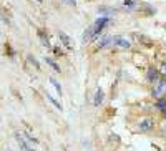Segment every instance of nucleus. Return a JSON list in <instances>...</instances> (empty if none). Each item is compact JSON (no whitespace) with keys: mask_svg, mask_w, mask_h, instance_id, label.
Returning <instances> with one entry per match:
<instances>
[{"mask_svg":"<svg viewBox=\"0 0 166 151\" xmlns=\"http://www.w3.org/2000/svg\"><path fill=\"white\" fill-rule=\"evenodd\" d=\"M58 38H60V42H62V45H65V46H67V48H72V40H70V37H68V35L67 33H63V32H60V33H58Z\"/></svg>","mask_w":166,"mask_h":151,"instance_id":"1a4fd4ad","label":"nucleus"},{"mask_svg":"<svg viewBox=\"0 0 166 151\" xmlns=\"http://www.w3.org/2000/svg\"><path fill=\"white\" fill-rule=\"evenodd\" d=\"M65 2H67L68 5H73V7H75V5H76V2H75V0H65Z\"/></svg>","mask_w":166,"mask_h":151,"instance_id":"412c9836","label":"nucleus"},{"mask_svg":"<svg viewBox=\"0 0 166 151\" xmlns=\"http://www.w3.org/2000/svg\"><path fill=\"white\" fill-rule=\"evenodd\" d=\"M111 45L115 46V48H121V50H126L131 46V42H130L128 38H124V37H113V42H111Z\"/></svg>","mask_w":166,"mask_h":151,"instance_id":"39448f33","label":"nucleus"},{"mask_svg":"<svg viewBox=\"0 0 166 151\" xmlns=\"http://www.w3.org/2000/svg\"><path fill=\"white\" fill-rule=\"evenodd\" d=\"M164 121H166V115H164Z\"/></svg>","mask_w":166,"mask_h":151,"instance_id":"4be33fe9","label":"nucleus"},{"mask_svg":"<svg viewBox=\"0 0 166 151\" xmlns=\"http://www.w3.org/2000/svg\"><path fill=\"white\" fill-rule=\"evenodd\" d=\"M38 38H40V42H42V45H43V46H50V42H48V37H47V35H45V32H43V30H42V28H40V30H38Z\"/></svg>","mask_w":166,"mask_h":151,"instance_id":"ddd939ff","label":"nucleus"},{"mask_svg":"<svg viewBox=\"0 0 166 151\" xmlns=\"http://www.w3.org/2000/svg\"><path fill=\"white\" fill-rule=\"evenodd\" d=\"M28 60H30V62L33 63V65H35V68H40V67H38V63H37V60H35V58H33L32 55H28Z\"/></svg>","mask_w":166,"mask_h":151,"instance_id":"a211bd4d","label":"nucleus"},{"mask_svg":"<svg viewBox=\"0 0 166 151\" xmlns=\"http://www.w3.org/2000/svg\"><path fill=\"white\" fill-rule=\"evenodd\" d=\"M116 12V8H111V7H98V13L102 17H108V15H113Z\"/></svg>","mask_w":166,"mask_h":151,"instance_id":"9b49d317","label":"nucleus"},{"mask_svg":"<svg viewBox=\"0 0 166 151\" xmlns=\"http://www.w3.org/2000/svg\"><path fill=\"white\" fill-rule=\"evenodd\" d=\"M151 95L155 100H161V98H166V78H161L158 83L153 85Z\"/></svg>","mask_w":166,"mask_h":151,"instance_id":"f257e3e1","label":"nucleus"},{"mask_svg":"<svg viewBox=\"0 0 166 151\" xmlns=\"http://www.w3.org/2000/svg\"><path fill=\"white\" fill-rule=\"evenodd\" d=\"M155 108L158 110L159 113L166 115V98H161V100H156V103H155Z\"/></svg>","mask_w":166,"mask_h":151,"instance_id":"9d476101","label":"nucleus"},{"mask_svg":"<svg viewBox=\"0 0 166 151\" xmlns=\"http://www.w3.org/2000/svg\"><path fill=\"white\" fill-rule=\"evenodd\" d=\"M47 98H48V100L53 103V105H55V108H58V110H62V103H58L57 100H55V98H53L52 95H50V93H47Z\"/></svg>","mask_w":166,"mask_h":151,"instance_id":"dca6fc26","label":"nucleus"},{"mask_svg":"<svg viewBox=\"0 0 166 151\" xmlns=\"http://www.w3.org/2000/svg\"><path fill=\"white\" fill-rule=\"evenodd\" d=\"M53 53H55V55H58V57H60V55H63V51H62L60 48H58V46H55V48H53Z\"/></svg>","mask_w":166,"mask_h":151,"instance_id":"6ab92c4d","label":"nucleus"},{"mask_svg":"<svg viewBox=\"0 0 166 151\" xmlns=\"http://www.w3.org/2000/svg\"><path fill=\"white\" fill-rule=\"evenodd\" d=\"M110 23H111V19H110V17H100V19L91 25V27H93V30H95V35L98 37V33L102 32L106 25H110Z\"/></svg>","mask_w":166,"mask_h":151,"instance_id":"20e7f679","label":"nucleus"},{"mask_svg":"<svg viewBox=\"0 0 166 151\" xmlns=\"http://www.w3.org/2000/svg\"><path fill=\"white\" fill-rule=\"evenodd\" d=\"M93 38H97V35H95V30H93V27H88L86 32L83 33V42H85V43H90Z\"/></svg>","mask_w":166,"mask_h":151,"instance_id":"0eeeda50","label":"nucleus"},{"mask_svg":"<svg viewBox=\"0 0 166 151\" xmlns=\"http://www.w3.org/2000/svg\"><path fill=\"white\" fill-rule=\"evenodd\" d=\"M103 98H105V93H103V90L102 88H98L97 90V93H95V100H93V106L95 108H98L100 105H102V101H103Z\"/></svg>","mask_w":166,"mask_h":151,"instance_id":"6e6552de","label":"nucleus"},{"mask_svg":"<svg viewBox=\"0 0 166 151\" xmlns=\"http://www.w3.org/2000/svg\"><path fill=\"white\" fill-rule=\"evenodd\" d=\"M15 139H17V141H19V144H20L22 151H35V149H32L30 146H28V144H27L25 141H23V138L20 136V133H17V135H15Z\"/></svg>","mask_w":166,"mask_h":151,"instance_id":"f8f14e48","label":"nucleus"},{"mask_svg":"<svg viewBox=\"0 0 166 151\" xmlns=\"http://www.w3.org/2000/svg\"><path fill=\"white\" fill-rule=\"evenodd\" d=\"M45 62H47V65H50V67H52L53 70H55V72H60V67H58L57 63L52 60V58H45Z\"/></svg>","mask_w":166,"mask_h":151,"instance_id":"4468645a","label":"nucleus"},{"mask_svg":"<svg viewBox=\"0 0 166 151\" xmlns=\"http://www.w3.org/2000/svg\"><path fill=\"white\" fill-rule=\"evenodd\" d=\"M50 83L55 86V90L58 91V95H62V86H60V83H58V81L55 80V78H50Z\"/></svg>","mask_w":166,"mask_h":151,"instance_id":"2eb2a0df","label":"nucleus"},{"mask_svg":"<svg viewBox=\"0 0 166 151\" xmlns=\"http://www.w3.org/2000/svg\"><path fill=\"white\" fill-rule=\"evenodd\" d=\"M111 42H113V37H110V35H105V37H102V38L98 40L97 48H105V46L111 45Z\"/></svg>","mask_w":166,"mask_h":151,"instance_id":"423d86ee","label":"nucleus"},{"mask_svg":"<svg viewBox=\"0 0 166 151\" xmlns=\"http://www.w3.org/2000/svg\"><path fill=\"white\" fill-rule=\"evenodd\" d=\"M161 73L166 75V62H163V65H161Z\"/></svg>","mask_w":166,"mask_h":151,"instance_id":"aec40b11","label":"nucleus"},{"mask_svg":"<svg viewBox=\"0 0 166 151\" xmlns=\"http://www.w3.org/2000/svg\"><path fill=\"white\" fill-rule=\"evenodd\" d=\"M145 78L148 83H158L159 80H161V70H158V68H148L146 70V75H145Z\"/></svg>","mask_w":166,"mask_h":151,"instance_id":"7ed1b4c3","label":"nucleus"},{"mask_svg":"<svg viewBox=\"0 0 166 151\" xmlns=\"http://www.w3.org/2000/svg\"><path fill=\"white\" fill-rule=\"evenodd\" d=\"M37 2H42V0H37Z\"/></svg>","mask_w":166,"mask_h":151,"instance_id":"5701e85b","label":"nucleus"},{"mask_svg":"<svg viewBox=\"0 0 166 151\" xmlns=\"http://www.w3.org/2000/svg\"><path fill=\"white\" fill-rule=\"evenodd\" d=\"M124 7H128V8H133L135 7V0H124Z\"/></svg>","mask_w":166,"mask_h":151,"instance_id":"f3484780","label":"nucleus"},{"mask_svg":"<svg viewBox=\"0 0 166 151\" xmlns=\"http://www.w3.org/2000/svg\"><path fill=\"white\" fill-rule=\"evenodd\" d=\"M153 128H155V118H153V116H146V118L138 121V130L143 131V133L151 131Z\"/></svg>","mask_w":166,"mask_h":151,"instance_id":"f03ea898","label":"nucleus"}]
</instances>
